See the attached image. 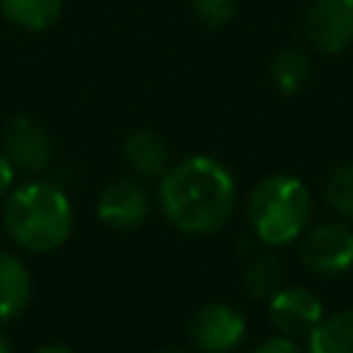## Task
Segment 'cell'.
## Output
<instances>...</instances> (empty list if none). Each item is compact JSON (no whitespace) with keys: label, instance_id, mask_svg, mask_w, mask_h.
<instances>
[{"label":"cell","instance_id":"obj_8","mask_svg":"<svg viewBox=\"0 0 353 353\" xmlns=\"http://www.w3.org/2000/svg\"><path fill=\"white\" fill-rule=\"evenodd\" d=\"M149 193L135 179H116L102 188L97 199V215L110 229H135L149 215Z\"/></svg>","mask_w":353,"mask_h":353},{"label":"cell","instance_id":"obj_5","mask_svg":"<svg viewBox=\"0 0 353 353\" xmlns=\"http://www.w3.org/2000/svg\"><path fill=\"white\" fill-rule=\"evenodd\" d=\"M303 30L320 52H342L353 44V0H314Z\"/></svg>","mask_w":353,"mask_h":353},{"label":"cell","instance_id":"obj_9","mask_svg":"<svg viewBox=\"0 0 353 353\" xmlns=\"http://www.w3.org/2000/svg\"><path fill=\"white\" fill-rule=\"evenodd\" d=\"M320 320L323 303L314 292L303 287H287L270 298V323L284 336H309Z\"/></svg>","mask_w":353,"mask_h":353},{"label":"cell","instance_id":"obj_22","mask_svg":"<svg viewBox=\"0 0 353 353\" xmlns=\"http://www.w3.org/2000/svg\"><path fill=\"white\" fill-rule=\"evenodd\" d=\"M163 353H188V350H182V347H168V350H163Z\"/></svg>","mask_w":353,"mask_h":353},{"label":"cell","instance_id":"obj_19","mask_svg":"<svg viewBox=\"0 0 353 353\" xmlns=\"http://www.w3.org/2000/svg\"><path fill=\"white\" fill-rule=\"evenodd\" d=\"M14 171H17V168H14V165L8 163V157L0 152V196L14 185Z\"/></svg>","mask_w":353,"mask_h":353},{"label":"cell","instance_id":"obj_4","mask_svg":"<svg viewBox=\"0 0 353 353\" xmlns=\"http://www.w3.org/2000/svg\"><path fill=\"white\" fill-rule=\"evenodd\" d=\"M188 331L201 353H229L245 336V317L229 303H207L190 317Z\"/></svg>","mask_w":353,"mask_h":353},{"label":"cell","instance_id":"obj_21","mask_svg":"<svg viewBox=\"0 0 353 353\" xmlns=\"http://www.w3.org/2000/svg\"><path fill=\"white\" fill-rule=\"evenodd\" d=\"M0 353H14V347H11V342H8V336L0 331Z\"/></svg>","mask_w":353,"mask_h":353},{"label":"cell","instance_id":"obj_20","mask_svg":"<svg viewBox=\"0 0 353 353\" xmlns=\"http://www.w3.org/2000/svg\"><path fill=\"white\" fill-rule=\"evenodd\" d=\"M36 353H74V350L66 347V345H44V347H39Z\"/></svg>","mask_w":353,"mask_h":353},{"label":"cell","instance_id":"obj_6","mask_svg":"<svg viewBox=\"0 0 353 353\" xmlns=\"http://www.w3.org/2000/svg\"><path fill=\"white\" fill-rule=\"evenodd\" d=\"M301 259L314 273H342L353 265V229L342 223H323L301 243Z\"/></svg>","mask_w":353,"mask_h":353},{"label":"cell","instance_id":"obj_11","mask_svg":"<svg viewBox=\"0 0 353 353\" xmlns=\"http://www.w3.org/2000/svg\"><path fill=\"white\" fill-rule=\"evenodd\" d=\"M30 273L8 251H0V320H14L30 301Z\"/></svg>","mask_w":353,"mask_h":353},{"label":"cell","instance_id":"obj_3","mask_svg":"<svg viewBox=\"0 0 353 353\" xmlns=\"http://www.w3.org/2000/svg\"><path fill=\"white\" fill-rule=\"evenodd\" d=\"M312 199L306 185L290 174L265 176L248 199V221L268 245L292 243L309 223Z\"/></svg>","mask_w":353,"mask_h":353},{"label":"cell","instance_id":"obj_13","mask_svg":"<svg viewBox=\"0 0 353 353\" xmlns=\"http://www.w3.org/2000/svg\"><path fill=\"white\" fill-rule=\"evenodd\" d=\"M0 11L22 30H44L61 17L63 0H0Z\"/></svg>","mask_w":353,"mask_h":353},{"label":"cell","instance_id":"obj_2","mask_svg":"<svg viewBox=\"0 0 353 353\" xmlns=\"http://www.w3.org/2000/svg\"><path fill=\"white\" fill-rule=\"evenodd\" d=\"M3 226L17 245L44 254L69 240L74 210L58 185L28 182L8 193L3 204Z\"/></svg>","mask_w":353,"mask_h":353},{"label":"cell","instance_id":"obj_17","mask_svg":"<svg viewBox=\"0 0 353 353\" xmlns=\"http://www.w3.org/2000/svg\"><path fill=\"white\" fill-rule=\"evenodd\" d=\"M190 8L196 19L204 22L207 28H221L234 17L237 0H190Z\"/></svg>","mask_w":353,"mask_h":353},{"label":"cell","instance_id":"obj_7","mask_svg":"<svg viewBox=\"0 0 353 353\" xmlns=\"http://www.w3.org/2000/svg\"><path fill=\"white\" fill-rule=\"evenodd\" d=\"M3 154L17 171L39 174L50 165L52 143L41 124H36L28 116H17L3 130Z\"/></svg>","mask_w":353,"mask_h":353},{"label":"cell","instance_id":"obj_16","mask_svg":"<svg viewBox=\"0 0 353 353\" xmlns=\"http://www.w3.org/2000/svg\"><path fill=\"white\" fill-rule=\"evenodd\" d=\"M325 199L336 212L353 218V163L331 171L325 182Z\"/></svg>","mask_w":353,"mask_h":353},{"label":"cell","instance_id":"obj_15","mask_svg":"<svg viewBox=\"0 0 353 353\" xmlns=\"http://www.w3.org/2000/svg\"><path fill=\"white\" fill-rule=\"evenodd\" d=\"M243 281H245V292L251 298H273L279 290H281V262L276 256H256L248 262L245 273H243Z\"/></svg>","mask_w":353,"mask_h":353},{"label":"cell","instance_id":"obj_12","mask_svg":"<svg viewBox=\"0 0 353 353\" xmlns=\"http://www.w3.org/2000/svg\"><path fill=\"white\" fill-rule=\"evenodd\" d=\"M309 353H353V309L320 320L309 334Z\"/></svg>","mask_w":353,"mask_h":353},{"label":"cell","instance_id":"obj_18","mask_svg":"<svg viewBox=\"0 0 353 353\" xmlns=\"http://www.w3.org/2000/svg\"><path fill=\"white\" fill-rule=\"evenodd\" d=\"M254 353H301L295 339L292 336H284V334H276V336H268L265 342H259L254 347Z\"/></svg>","mask_w":353,"mask_h":353},{"label":"cell","instance_id":"obj_1","mask_svg":"<svg viewBox=\"0 0 353 353\" xmlns=\"http://www.w3.org/2000/svg\"><path fill=\"white\" fill-rule=\"evenodd\" d=\"M157 199L171 226L185 234H207L229 221L237 201V185L223 163L193 154L165 168Z\"/></svg>","mask_w":353,"mask_h":353},{"label":"cell","instance_id":"obj_10","mask_svg":"<svg viewBox=\"0 0 353 353\" xmlns=\"http://www.w3.org/2000/svg\"><path fill=\"white\" fill-rule=\"evenodd\" d=\"M124 160L138 176H160L168 168V143L152 130H135L124 138Z\"/></svg>","mask_w":353,"mask_h":353},{"label":"cell","instance_id":"obj_14","mask_svg":"<svg viewBox=\"0 0 353 353\" xmlns=\"http://www.w3.org/2000/svg\"><path fill=\"white\" fill-rule=\"evenodd\" d=\"M270 77L281 94H298L309 77H312V63L309 55L301 47H284L276 52L270 63Z\"/></svg>","mask_w":353,"mask_h":353}]
</instances>
